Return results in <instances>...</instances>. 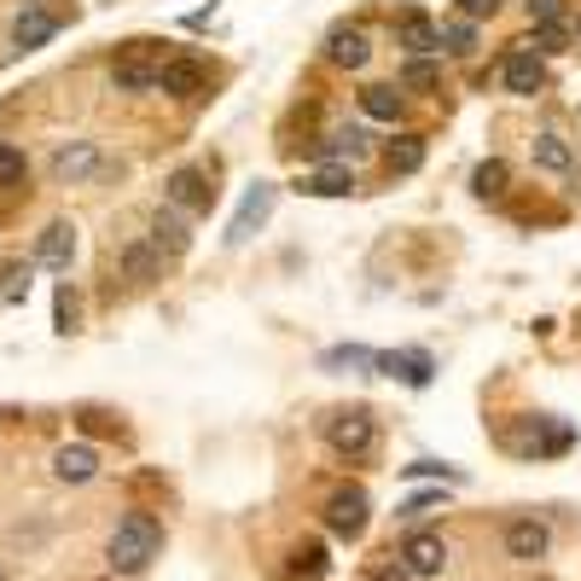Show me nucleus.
<instances>
[{"label":"nucleus","mask_w":581,"mask_h":581,"mask_svg":"<svg viewBox=\"0 0 581 581\" xmlns=\"http://www.w3.org/2000/svg\"><path fill=\"white\" fill-rule=\"evenodd\" d=\"M158 553H163V523L151 518V511H128V518L111 529V546H106L116 576H140Z\"/></svg>","instance_id":"obj_1"},{"label":"nucleus","mask_w":581,"mask_h":581,"mask_svg":"<svg viewBox=\"0 0 581 581\" xmlns=\"http://www.w3.org/2000/svg\"><path fill=\"white\" fill-rule=\"evenodd\" d=\"M326 448L337 459H367L372 448H379V424H372L367 407H344V413L326 419Z\"/></svg>","instance_id":"obj_2"},{"label":"nucleus","mask_w":581,"mask_h":581,"mask_svg":"<svg viewBox=\"0 0 581 581\" xmlns=\"http://www.w3.org/2000/svg\"><path fill=\"white\" fill-rule=\"evenodd\" d=\"M367 518H372L367 489H332L326 494V529H332L337 541H361L367 535Z\"/></svg>","instance_id":"obj_3"},{"label":"nucleus","mask_w":581,"mask_h":581,"mask_svg":"<svg viewBox=\"0 0 581 581\" xmlns=\"http://www.w3.org/2000/svg\"><path fill=\"white\" fill-rule=\"evenodd\" d=\"M163 198L175 203V210H186V215H203L215 203V186H210V175H203L198 163H181L175 175L163 181Z\"/></svg>","instance_id":"obj_4"},{"label":"nucleus","mask_w":581,"mask_h":581,"mask_svg":"<svg viewBox=\"0 0 581 581\" xmlns=\"http://www.w3.org/2000/svg\"><path fill=\"white\" fill-rule=\"evenodd\" d=\"M273 198H280V193H273L268 181H250V193H245V203H238V215L227 221V245H233V250L245 245V238H250L256 227H262L268 215H273Z\"/></svg>","instance_id":"obj_5"},{"label":"nucleus","mask_w":581,"mask_h":581,"mask_svg":"<svg viewBox=\"0 0 581 581\" xmlns=\"http://www.w3.org/2000/svg\"><path fill=\"white\" fill-rule=\"evenodd\" d=\"M146 47H151V41H134L128 53L111 64V88H116V94H151V88H158V64L146 59Z\"/></svg>","instance_id":"obj_6"},{"label":"nucleus","mask_w":581,"mask_h":581,"mask_svg":"<svg viewBox=\"0 0 581 581\" xmlns=\"http://www.w3.org/2000/svg\"><path fill=\"white\" fill-rule=\"evenodd\" d=\"M99 175V146L94 140H64L53 151V181L59 186H82V181H94Z\"/></svg>","instance_id":"obj_7"},{"label":"nucleus","mask_w":581,"mask_h":581,"mask_svg":"<svg viewBox=\"0 0 581 581\" xmlns=\"http://www.w3.org/2000/svg\"><path fill=\"white\" fill-rule=\"evenodd\" d=\"M210 88V76H203L198 59H158V94L169 99H198Z\"/></svg>","instance_id":"obj_8"},{"label":"nucleus","mask_w":581,"mask_h":581,"mask_svg":"<svg viewBox=\"0 0 581 581\" xmlns=\"http://www.w3.org/2000/svg\"><path fill=\"white\" fill-rule=\"evenodd\" d=\"M500 82H506V94L535 99V94L546 88V64H541V53H529V47H518V53H506V64H500Z\"/></svg>","instance_id":"obj_9"},{"label":"nucleus","mask_w":581,"mask_h":581,"mask_svg":"<svg viewBox=\"0 0 581 581\" xmlns=\"http://www.w3.org/2000/svg\"><path fill=\"white\" fill-rule=\"evenodd\" d=\"M401 564H407V576H442L448 546H442V535H431V529H413V535L401 541Z\"/></svg>","instance_id":"obj_10"},{"label":"nucleus","mask_w":581,"mask_h":581,"mask_svg":"<svg viewBox=\"0 0 581 581\" xmlns=\"http://www.w3.org/2000/svg\"><path fill=\"white\" fill-rule=\"evenodd\" d=\"M163 268H169V256L151 245V238H140V245H128L123 256H116V273H123L128 285H158Z\"/></svg>","instance_id":"obj_11"},{"label":"nucleus","mask_w":581,"mask_h":581,"mask_svg":"<svg viewBox=\"0 0 581 581\" xmlns=\"http://www.w3.org/2000/svg\"><path fill=\"white\" fill-rule=\"evenodd\" d=\"M372 367L390 372V379H401V384H413V390H424V384L436 379V361H431L424 349H384Z\"/></svg>","instance_id":"obj_12"},{"label":"nucleus","mask_w":581,"mask_h":581,"mask_svg":"<svg viewBox=\"0 0 581 581\" xmlns=\"http://www.w3.org/2000/svg\"><path fill=\"white\" fill-rule=\"evenodd\" d=\"M546 546H553V535H546V523H535V518H511V523H506V553L518 558V564H535V558H546Z\"/></svg>","instance_id":"obj_13"},{"label":"nucleus","mask_w":581,"mask_h":581,"mask_svg":"<svg viewBox=\"0 0 581 581\" xmlns=\"http://www.w3.org/2000/svg\"><path fill=\"white\" fill-rule=\"evenodd\" d=\"M53 477L59 483H94L99 477V448H88V442H64V448L53 454Z\"/></svg>","instance_id":"obj_14"},{"label":"nucleus","mask_w":581,"mask_h":581,"mask_svg":"<svg viewBox=\"0 0 581 581\" xmlns=\"http://www.w3.org/2000/svg\"><path fill=\"white\" fill-rule=\"evenodd\" d=\"M297 193L302 198H349L355 193V175H349V163H326V169L297 175Z\"/></svg>","instance_id":"obj_15"},{"label":"nucleus","mask_w":581,"mask_h":581,"mask_svg":"<svg viewBox=\"0 0 581 581\" xmlns=\"http://www.w3.org/2000/svg\"><path fill=\"white\" fill-rule=\"evenodd\" d=\"M326 59L337 64V71H361V64L372 59V47H367V36H361V29L337 24L332 36H326Z\"/></svg>","instance_id":"obj_16"},{"label":"nucleus","mask_w":581,"mask_h":581,"mask_svg":"<svg viewBox=\"0 0 581 581\" xmlns=\"http://www.w3.org/2000/svg\"><path fill=\"white\" fill-rule=\"evenodd\" d=\"M396 36H401V47L413 59H431V53H442V29L424 18V12H401V24H396Z\"/></svg>","instance_id":"obj_17"},{"label":"nucleus","mask_w":581,"mask_h":581,"mask_svg":"<svg viewBox=\"0 0 581 581\" xmlns=\"http://www.w3.org/2000/svg\"><path fill=\"white\" fill-rule=\"evenodd\" d=\"M71 256H76V227H71V221H53V227L41 233V245H36V262L64 273V268H71Z\"/></svg>","instance_id":"obj_18"},{"label":"nucleus","mask_w":581,"mask_h":581,"mask_svg":"<svg viewBox=\"0 0 581 581\" xmlns=\"http://www.w3.org/2000/svg\"><path fill=\"white\" fill-rule=\"evenodd\" d=\"M529 158H535V169H546V175H570L576 169V151L564 134H535V140H529Z\"/></svg>","instance_id":"obj_19"},{"label":"nucleus","mask_w":581,"mask_h":581,"mask_svg":"<svg viewBox=\"0 0 581 581\" xmlns=\"http://www.w3.org/2000/svg\"><path fill=\"white\" fill-rule=\"evenodd\" d=\"M326 570H332V558H326V541H302V546H290L285 581H320Z\"/></svg>","instance_id":"obj_20"},{"label":"nucleus","mask_w":581,"mask_h":581,"mask_svg":"<svg viewBox=\"0 0 581 581\" xmlns=\"http://www.w3.org/2000/svg\"><path fill=\"white\" fill-rule=\"evenodd\" d=\"M384 169L390 175H419L424 169V140L419 134H396V140L384 146Z\"/></svg>","instance_id":"obj_21"},{"label":"nucleus","mask_w":581,"mask_h":581,"mask_svg":"<svg viewBox=\"0 0 581 581\" xmlns=\"http://www.w3.org/2000/svg\"><path fill=\"white\" fill-rule=\"evenodd\" d=\"M151 245H158L163 256H186L193 233H186V221L175 210H158V215H151Z\"/></svg>","instance_id":"obj_22"},{"label":"nucleus","mask_w":581,"mask_h":581,"mask_svg":"<svg viewBox=\"0 0 581 581\" xmlns=\"http://www.w3.org/2000/svg\"><path fill=\"white\" fill-rule=\"evenodd\" d=\"M53 36H59V24L47 18V12H36V7L18 12V24H12V47H24V53H29V47H47Z\"/></svg>","instance_id":"obj_23"},{"label":"nucleus","mask_w":581,"mask_h":581,"mask_svg":"<svg viewBox=\"0 0 581 581\" xmlns=\"http://www.w3.org/2000/svg\"><path fill=\"white\" fill-rule=\"evenodd\" d=\"M529 47V53H541V59H558V53H570V47H576V36H570V24H541L535 29V41H523Z\"/></svg>","instance_id":"obj_24"},{"label":"nucleus","mask_w":581,"mask_h":581,"mask_svg":"<svg viewBox=\"0 0 581 581\" xmlns=\"http://www.w3.org/2000/svg\"><path fill=\"white\" fill-rule=\"evenodd\" d=\"M506 163L500 158H489V163H477V175H471V193L483 198V203H494V198H506Z\"/></svg>","instance_id":"obj_25"},{"label":"nucleus","mask_w":581,"mask_h":581,"mask_svg":"<svg viewBox=\"0 0 581 581\" xmlns=\"http://www.w3.org/2000/svg\"><path fill=\"white\" fill-rule=\"evenodd\" d=\"M361 111H367V116H379V123H401L407 99H401L396 88H367V94H361Z\"/></svg>","instance_id":"obj_26"},{"label":"nucleus","mask_w":581,"mask_h":581,"mask_svg":"<svg viewBox=\"0 0 581 581\" xmlns=\"http://www.w3.org/2000/svg\"><path fill=\"white\" fill-rule=\"evenodd\" d=\"M29 297V262H7L0 268V309H18Z\"/></svg>","instance_id":"obj_27"},{"label":"nucleus","mask_w":581,"mask_h":581,"mask_svg":"<svg viewBox=\"0 0 581 581\" xmlns=\"http://www.w3.org/2000/svg\"><path fill=\"white\" fill-rule=\"evenodd\" d=\"M314 151H320V158H349V163H355V158H361V151H367V134H361V128L326 134V140H320Z\"/></svg>","instance_id":"obj_28"},{"label":"nucleus","mask_w":581,"mask_h":581,"mask_svg":"<svg viewBox=\"0 0 581 581\" xmlns=\"http://www.w3.org/2000/svg\"><path fill=\"white\" fill-rule=\"evenodd\" d=\"M24 181H29V158L12 140H0V186L12 193V186H24Z\"/></svg>","instance_id":"obj_29"},{"label":"nucleus","mask_w":581,"mask_h":581,"mask_svg":"<svg viewBox=\"0 0 581 581\" xmlns=\"http://www.w3.org/2000/svg\"><path fill=\"white\" fill-rule=\"evenodd\" d=\"M436 82H442V71H436L431 59H407V71H401V88H413V94H431Z\"/></svg>","instance_id":"obj_30"},{"label":"nucleus","mask_w":581,"mask_h":581,"mask_svg":"<svg viewBox=\"0 0 581 581\" xmlns=\"http://www.w3.org/2000/svg\"><path fill=\"white\" fill-rule=\"evenodd\" d=\"M442 47H448V53H471V47H477L471 18H448V24H442Z\"/></svg>","instance_id":"obj_31"},{"label":"nucleus","mask_w":581,"mask_h":581,"mask_svg":"<svg viewBox=\"0 0 581 581\" xmlns=\"http://www.w3.org/2000/svg\"><path fill=\"white\" fill-rule=\"evenodd\" d=\"M372 361H379V355L361 349V344H349V349H326V355H320V367H372Z\"/></svg>","instance_id":"obj_32"},{"label":"nucleus","mask_w":581,"mask_h":581,"mask_svg":"<svg viewBox=\"0 0 581 581\" xmlns=\"http://www.w3.org/2000/svg\"><path fill=\"white\" fill-rule=\"evenodd\" d=\"M436 506H442V489H431V494H413V500H407V506L396 511V518H401V523H419V518H431Z\"/></svg>","instance_id":"obj_33"},{"label":"nucleus","mask_w":581,"mask_h":581,"mask_svg":"<svg viewBox=\"0 0 581 581\" xmlns=\"http://www.w3.org/2000/svg\"><path fill=\"white\" fill-rule=\"evenodd\" d=\"M53 314H59V332H76V290H71V285H59Z\"/></svg>","instance_id":"obj_34"},{"label":"nucleus","mask_w":581,"mask_h":581,"mask_svg":"<svg viewBox=\"0 0 581 581\" xmlns=\"http://www.w3.org/2000/svg\"><path fill=\"white\" fill-rule=\"evenodd\" d=\"M407 477H448V483H466V471H454V466H436V459H419V466H407Z\"/></svg>","instance_id":"obj_35"},{"label":"nucleus","mask_w":581,"mask_h":581,"mask_svg":"<svg viewBox=\"0 0 581 581\" xmlns=\"http://www.w3.org/2000/svg\"><path fill=\"white\" fill-rule=\"evenodd\" d=\"M523 12H529L535 24H553L558 12H564V0H523Z\"/></svg>","instance_id":"obj_36"},{"label":"nucleus","mask_w":581,"mask_h":581,"mask_svg":"<svg viewBox=\"0 0 581 581\" xmlns=\"http://www.w3.org/2000/svg\"><path fill=\"white\" fill-rule=\"evenodd\" d=\"M494 12H500V0H459V18H494Z\"/></svg>","instance_id":"obj_37"},{"label":"nucleus","mask_w":581,"mask_h":581,"mask_svg":"<svg viewBox=\"0 0 581 581\" xmlns=\"http://www.w3.org/2000/svg\"><path fill=\"white\" fill-rule=\"evenodd\" d=\"M570 36H576V41H581V24H576V29H570Z\"/></svg>","instance_id":"obj_38"},{"label":"nucleus","mask_w":581,"mask_h":581,"mask_svg":"<svg viewBox=\"0 0 581 581\" xmlns=\"http://www.w3.org/2000/svg\"><path fill=\"white\" fill-rule=\"evenodd\" d=\"M390 581H396V576H390Z\"/></svg>","instance_id":"obj_39"}]
</instances>
